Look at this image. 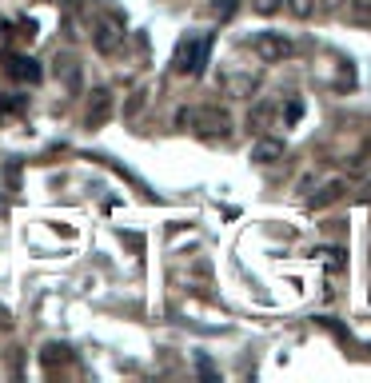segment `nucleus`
Returning a JSON list of instances; mask_svg holds the SVG:
<instances>
[{
	"instance_id": "nucleus-1",
	"label": "nucleus",
	"mask_w": 371,
	"mask_h": 383,
	"mask_svg": "<svg viewBox=\"0 0 371 383\" xmlns=\"http://www.w3.org/2000/svg\"><path fill=\"white\" fill-rule=\"evenodd\" d=\"M208 52H211V32H188L172 52V68L180 76H200L204 64H208Z\"/></svg>"
},
{
	"instance_id": "nucleus-11",
	"label": "nucleus",
	"mask_w": 371,
	"mask_h": 383,
	"mask_svg": "<svg viewBox=\"0 0 371 383\" xmlns=\"http://www.w3.org/2000/svg\"><path fill=\"white\" fill-rule=\"evenodd\" d=\"M268 124H272V104H256L252 116H247V128L252 132H268Z\"/></svg>"
},
{
	"instance_id": "nucleus-7",
	"label": "nucleus",
	"mask_w": 371,
	"mask_h": 383,
	"mask_svg": "<svg viewBox=\"0 0 371 383\" xmlns=\"http://www.w3.org/2000/svg\"><path fill=\"white\" fill-rule=\"evenodd\" d=\"M108 116H112V88H92L88 92V108H84V124L100 128Z\"/></svg>"
},
{
	"instance_id": "nucleus-3",
	"label": "nucleus",
	"mask_w": 371,
	"mask_h": 383,
	"mask_svg": "<svg viewBox=\"0 0 371 383\" xmlns=\"http://www.w3.org/2000/svg\"><path fill=\"white\" fill-rule=\"evenodd\" d=\"M92 44H96L100 56H112V52H120V44H124V25H120V16L100 13V16H96V25H92Z\"/></svg>"
},
{
	"instance_id": "nucleus-16",
	"label": "nucleus",
	"mask_w": 371,
	"mask_h": 383,
	"mask_svg": "<svg viewBox=\"0 0 371 383\" xmlns=\"http://www.w3.org/2000/svg\"><path fill=\"white\" fill-rule=\"evenodd\" d=\"M299 116H304V104H299V100H292V104H287V124H296Z\"/></svg>"
},
{
	"instance_id": "nucleus-17",
	"label": "nucleus",
	"mask_w": 371,
	"mask_h": 383,
	"mask_svg": "<svg viewBox=\"0 0 371 383\" xmlns=\"http://www.w3.org/2000/svg\"><path fill=\"white\" fill-rule=\"evenodd\" d=\"M367 200H371V184L363 188V192H359V204H367Z\"/></svg>"
},
{
	"instance_id": "nucleus-12",
	"label": "nucleus",
	"mask_w": 371,
	"mask_h": 383,
	"mask_svg": "<svg viewBox=\"0 0 371 383\" xmlns=\"http://www.w3.org/2000/svg\"><path fill=\"white\" fill-rule=\"evenodd\" d=\"M339 196H344V180H332V184L323 188L320 196L308 200V208H323V204H332V200H339Z\"/></svg>"
},
{
	"instance_id": "nucleus-19",
	"label": "nucleus",
	"mask_w": 371,
	"mask_h": 383,
	"mask_svg": "<svg viewBox=\"0 0 371 383\" xmlns=\"http://www.w3.org/2000/svg\"><path fill=\"white\" fill-rule=\"evenodd\" d=\"M4 28H8V25H4V20H0V32H4Z\"/></svg>"
},
{
	"instance_id": "nucleus-2",
	"label": "nucleus",
	"mask_w": 371,
	"mask_h": 383,
	"mask_svg": "<svg viewBox=\"0 0 371 383\" xmlns=\"http://www.w3.org/2000/svg\"><path fill=\"white\" fill-rule=\"evenodd\" d=\"M180 124L184 128H192L196 136H204V140H223L228 132H232V116L223 108H188V112H180Z\"/></svg>"
},
{
	"instance_id": "nucleus-18",
	"label": "nucleus",
	"mask_w": 371,
	"mask_h": 383,
	"mask_svg": "<svg viewBox=\"0 0 371 383\" xmlns=\"http://www.w3.org/2000/svg\"><path fill=\"white\" fill-rule=\"evenodd\" d=\"M8 323H13V320H8V311L0 308V327H8Z\"/></svg>"
},
{
	"instance_id": "nucleus-4",
	"label": "nucleus",
	"mask_w": 371,
	"mask_h": 383,
	"mask_svg": "<svg viewBox=\"0 0 371 383\" xmlns=\"http://www.w3.org/2000/svg\"><path fill=\"white\" fill-rule=\"evenodd\" d=\"M252 48H256V56H260L263 64H280L292 56V40L280 37V32H260V37L252 40Z\"/></svg>"
},
{
	"instance_id": "nucleus-14",
	"label": "nucleus",
	"mask_w": 371,
	"mask_h": 383,
	"mask_svg": "<svg viewBox=\"0 0 371 383\" xmlns=\"http://www.w3.org/2000/svg\"><path fill=\"white\" fill-rule=\"evenodd\" d=\"M287 8H292V16H299V20H308V16L315 13V0H287Z\"/></svg>"
},
{
	"instance_id": "nucleus-8",
	"label": "nucleus",
	"mask_w": 371,
	"mask_h": 383,
	"mask_svg": "<svg viewBox=\"0 0 371 383\" xmlns=\"http://www.w3.org/2000/svg\"><path fill=\"white\" fill-rule=\"evenodd\" d=\"M256 84H260V76H252V72H244V76L228 72V76H223V92L235 96V100H247L252 92H256Z\"/></svg>"
},
{
	"instance_id": "nucleus-9",
	"label": "nucleus",
	"mask_w": 371,
	"mask_h": 383,
	"mask_svg": "<svg viewBox=\"0 0 371 383\" xmlns=\"http://www.w3.org/2000/svg\"><path fill=\"white\" fill-rule=\"evenodd\" d=\"M284 156V140H260L256 148H252V160L256 164H275Z\"/></svg>"
},
{
	"instance_id": "nucleus-10",
	"label": "nucleus",
	"mask_w": 371,
	"mask_h": 383,
	"mask_svg": "<svg viewBox=\"0 0 371 383\" xmlns=\"http://www.w3.org/2000/svg\"><path fill=\"white\" fill-rule=\"evenodd\" d=\"M68 359H72V351H68L64 344H48L44 351H40V363H44V368H60V363H68Z\"/></svg>"
},
{
	"instance_id": "nucleus-6",
	"label": "nucleus",
	"mask_w": 371,
	"mask_h": 383,
	"mask_svg": "<svg viewBox=\"0 0 371 383\" xmlns=\"http://www.w3.org/2000/svg\"><path fill=\"white\" fill-rule=\"evenodd\" d=\"M52 72H56V80H60L68 92H80V84H84V68H80V56H72V52H60L56 60H52Z\"/></svg>"
},
{
	"instance_id": "nucleus-15",
	"label": "nucleus",
	"mask_w": 371,
	"mask_h": 383,
	"mask_svg": "<svg viewBox=\"0 0 371 383\" xmlns=\"http://www.w3.org/2000/svg\"><path fill=\"white\" fill-rule=\"evenodd\" d=\"M252 8L260 16H272V13H280V0H252Z\"/></svg>"
},
{
	"instance_id": "nucleus-5",
	"label": "nucleus",
	"mask_w": 371,
	"mask_h": 383,
	"mask_svg": "<svg viewBox=\"0 0 371 383\" xmlns=\"http://www.w3.org/2000/svg\"><path fill=\"white\" fill-rule=\"evenodd\" d=\"M0 64H4V72L13 76V80H20V84H37L40 76V64L32 60V56H25V52H0Z\"/></svg>"
},
{
	"instance_id": "nucleus-13",
	"label": "nucleus",
	"mask_w": 371,
	"mask_h": 383,
	"mask_svg": "<svg viewBox=\"0 0 371 383\" xmlns=\"http://www.w3.org/2000/svg\"><path fill=\"white\" fill-rule=\"evenodd\" d=\"M235 8H240V0H211V16H216V20L235 16Z\"/></svg>"
}]
</instances>
